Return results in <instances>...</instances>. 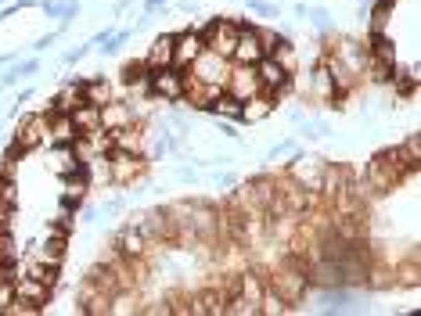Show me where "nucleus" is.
Masks as SVG:
<instances>
[{"mask_svg":"<svg viewBox=\"0 0 421 316\" xmlns=\"http://www.w3.org/2000/svg\"><path fill=\"white\" fill-rule=\"evenodd\" d=\"M414 173H417V165H410L400 148H385V151H378L367 162V173H364V187L360 190L364 194H389L392 187H400Z\"/></svg>","mask_w":421,"mask_h":316,"instance_id":"f257e3e1","label":"nucleus"},{"mask_svg":"<svg viewBox=\"0 0 421 316\" xmlns=\"http://www.w3.org/2000/svg\"><path fill=\"white\" fill-rule=\"evenodd\" d=\"M267 287L270 291H278L288 305H299L303 298H306V287H310V277H306V270L288 255V259H278L270 270H267Z\"/></svg>","mask_w":421,"mask_h":316,"instance_id":"f03ea898","label":"nucleus"},{"mask_svg":"<svg viewBox=\"0 0 421 316\" xmlns=\"http://www.w3.org/2000/svg\"><path fill=\"white\" fill-rule=\"evenodd\" d=\"M148 93L158 101V104H181V93H184V72L181 68H158V72H148Z\"/></svg>","mask_w":421,"mask_h":316,"instance_id":"7ed1b4c3","label":"nucleus"},{"mask_svg":"<svg viewBox=\"0 0 421 316\" xmlns=\"http://www.w3.org/2000/svg\"><path fill=\"white\" fill-rule=\"evenodd\" d=\"M148 165L151 162L144 155H130V151H112L108 155V173H112V183L116 187H133L137 180H144Z\"/></svg>","mask_w":421,"mask_h":316,"instance_id":"20e7f679","label":"nucleus"},{"mask_svg":"<svg viewBox=\"0 0 421 316\" xmlns=\"http://www.w3.org/2000/svg\"><path fill=\"white\" fill-rule=\"evenodd\" d=\"M223 90H227L234 101H248V97L263 93V86H260V76H256V65H241V61H230V68H227V79H223Z\"/></svg>","mask_w":421,"mask_h":316,"instance_id":"39448f33","label":"nucleus"},{"mask_svg":"<svg viewBox=\"0 0 421 316\" xmlns=\"http://www.w3.org/2000/svg\"><path fill=\"white\" fill-rule=\"evenodd\" d=\"M238 29H241V26H238L234 19H213V22L202 26V40H206L209 51L230 58V54H234V44H238Z\"/></svg>","mask_w":421,"mask_h":316,"instance_id":"423d86ee","label":"nucleus"},{"mask_svg":"<svg viewBox=\"0 0 421 316\" xmlns=\"http://www.w3.org/2000/svg\"><path fill=\"white\" fill-rule=\"evenodd\" d=\"M227 68H230V58H223V54H216V51H202L184 72H191L198 83H220L223 86V79H227Z\"/></svg>","mask_w":421,"mask_h":316,"instance_id":"0eeeda50","label":"nucleus"},{"mask_svg":"<svg viewBox=\"0 0 421 316\" xmlns=\"http://www.w3.org/2000/svg\"><path fill=\"white\" fill-rule=\"evenodd\" d=\"M256 76H260V86H263V93H270L274 101L281 97V93H288L292 90V76L270 58V54H263L260 61H256Z\"/></svg>","mask_w":421,"mask_h":316,"instance_id":"6e6552de","label":"nucleus"},{"mask_svg":"<svg viewBox=\"0 0 421 316\" xmlns=\"http://www.w3.org/2000/svg\"><path fill=\"white\" fill-rule=\"evenodd\" d=\"M44 141H47V112L22 116V123L15 126V144L22 151H36V148H44Z\"/></svg>","mask_w":421,"mask_h":316,"instance_id":"1a4fd4ad","label":"nucleus"},{"mask_svg":"<svg viewBox=\"0 0 421 316\" xmlns=\"http://www.w3.org/2000/svg\"><path fill=\"white\" fill-rule=\"evenodd\" d=\"M324 162H328V158H306L303 151H295V155H292V165H288V176H292L303 190H320Z\"/></svg>","mask_w":421,"mask_h":316,"instance_id":"9d476101","label":"nucleus"},{"mask_svg":"<svg viewBox=\"0 0 421 316\" xmlns=\"http://www.w3.org/2000/svg\"><path fill=\"white\" fill-rule=\"evenodd\" d=\"M11 287H15V298H22V302H29V305H36V309H44V305L51 302V295H54V287H51L44 277H33V273H19V277L11 280Z\"/></svg>","mask_w":421,"mask_h":316,"instance_id":"9b49d317","label":"nucleus"},{"mask_svg":"<svg viewBox=\"0 0 421 316\" xmlns=\"http://www.w3.org/2000/svg\"><path fill=\"white\" fill-rule=\"evenodd\" d=\"M206 51V40H202V29H184L173 36V68H188L198 54Z\"/></svg>","mask_w":421,"mask_h":316,"instance_id":"f8f14e48","label":"nucleus"},{"mask_svg":"<svg viewBox=\"0 0 421 316\" xmlns=\"http://www.w3.org/2000/svg\"><path fill=\"white\" fill-rule=\"evenodd\" d=\"M79 312H87V316H108L112 312V295H105L94 280H87L83 277V284H79Z\"/></svg>","mask_w":421,"mask_h":316,"instance_id":"ddd939ff","label":"nucleus"},{"mask_svg":"<svg viewBox=\"0 0 421 316\" xmlns=\"http://www.w3.org/2000/svg\"><path fill=\"white\" fill-rule=\"evenodd\" d=\"M76 137H79V130L72 123V112H47V141H44V148H51V144H72Z\"/></svg>","mask_w":421,"mask_h":316,"instance_id":"4468645a","label":"nucleus"},{"mask_svg":"<svg viewBox=\"0 0 421 316\" xmlns=\"http://www.w3.org/2000/svg\"><path fill=\"white\" fill-rule=\"evenodd\" d=\"M260 58H263V47H260L256 26H241V29H238V44H234V54H230V61H241V65H256Z\"/></svg>","mask_w":421,"mask_h":316,"instance_id":"2eb2a0df","label":"nucleus"},{"mask_svg":"<svg viewBox=\"0 0 421 316\" xmlns=\"http://www.w3.org/2000/svg\"><path fill=\"white\" fill-rule=\"evenodd\" d=\"M144 65H148V72H158V68H170L173 65V33L155 36L151 51L144 54Z\"/></svg>","mask_w":421,"mask_h":316,"instance_id":"dca6fc26","label":"nucleus"},{"mask_svg":"<svg viewBox=\"0 0 421 316\" xmlns=\"http://www.w3.org/2000/svg\"><path fill=\"white\" fill-rule=\"evenodd\" d=\"M130 123H137L133 112H130V101H116L112 97L108 104H101V130H123Z\"/></svg>","mask_w":421,"mask_h":316,"instance_id":"f3484780","label":"nucleus"},{"mask_svg":"<svg viewBox=\"0 0 421 316\" xmlns=\"http://www.w3.org/2000/svg\"><path fill=\"white\" fill-rule=\"evenodd\" d=\"M76 169H83V165H79V158H76L72 144H51L47 173H54V176H69V173H76Z\"/></svg>","mask_w":421,"mask_h":316,"instance_id":"a211bd4d","label":"nucleus"},{"mask_svg":"<svg viewBox=\"0 0 421 316\" xmlns=\"http://www.w3.org/2000/svg\"><path fill=\"white\" fill-rule=\"evenodd\" d=\"M72 123H76L79 137H94V133H101V108L83 101L79 108H72Z\"/></svg>","mask_w":421,"mask_h":316,"instance_id":"6ab92c4d","label":"nucleus"},{"mask_svg":"<svg viewBox=\"0 0 421 316\" xmlns=\"http://www.w3.org/2000/svg\"><path fill=\"white\" fill-rule=\"evenodd\" d=\"M61 180H65V194H61V205H69V208H79V201L87 198V190H91L87 169H76V173H69V176H61Z\"/></svg>","mask_w":421,"mask_h":316,"instance_id":"aec40b11","label":"nucleus"},{"mask_svg":"<svg viewBox=\"0 0 421 316\" xmlns=\"http://www.w3.org/2000/svg\"><path fill=\"white\" fill-rule=\"evenodd\" d=\"M83 104V79H69L54 97H51V112H72Z\"/></svg>","mask_w":421,"mask_h":316,"instance_id":"412c9836","label":"nucleus"},{"mask_svg":"<svg viewBox=\"0 0 421 316\" xmlns=\"http://www.w3.org/2000/svg\"><path fill=\"white\" fill-rule=\"evenodd\" d=\"M274 112V97L270 93H256V97H248V101H241V123H260V119H267Z\"/></svg>","mask_w":421,"mask_h":316,"instance_id":"4be33fe9","label":"nucleus"},{"mask_svg":"<svg viewBox=\"0 0 421 316\" xmlns=\"http://www.w3.org/2000/svg\"><path fill=\"white\" fill-rule=\"evenodd\" d=\"M116 97V90H112V83L108 79H101V76H94V79H83V101L87 104H108Z\"/></svg>","mask_w":421,"mask_h":316,"instance_id":"5701e85b","label":"nucleus"},{"mask_svg":"<svg viewBox=\"0 0 421 316\" xmlns=\"http://www.w3.org/2000/svg\"><path fill=\"white\" fill-rule=\"evenodd\" d=\"M350 305H353V291H350L346 284L320 291V309H324V312H346Z\"/></svg>","mask_w":421,"mask_h":316,"instance_id":"b1692460","label":"nucleus"},{"mask_svg":"<svg viewBox=\"0 0 421 316\" xmlns=\"http://www.w3.org/2000/svg\"><path fill=\"white\" fill-rule=\"evenodd\" d=\"M36 4H40L51 19H61V26H69L72 15L79 11V0H36Z\"/></svg>","mask_w":421,"mask_h":316,"instance_id":"393cba45","label":"nucleus"},{"mask_svg":"<svg viewBox=\"0 0 421 316\" xmlns=\"http://www.w3.org/2000/svg\"><path fill=\"white\" fill-rule=\"evenodd\" d=\"M209 112H213L216 119H238V116H241V101H234V97L223 90V93L209 104Z\"/></svg>","mask_w":421,"mask_h":316,"instance_id":"a878e982","label":"nucleus"},{"mask_svg":"<svg viewBox=\"0 0 421 316\" xmlns=\"http://www.w3.org/2000/svg\"><path fill=\"white\" fill-rule=\"evenodd\" d=\"M270 58H274V61H278L288 76H292V72H299V54H295V47H292L285 36H281V44L274 47V54H270Z\"/></svg>","mask_w":421,"mask_h":316,"instance_id":"bb28decb","label":"nucleus"},{"mask_svg":"<svg viewBox=\"0 0 421 316\" xmlns=\"http://www.w3.org/2000/svg\"><path fill=\"white\" fill-rule=\"evenodd\" d=\"M288 309H292V305H288L278 291H270V287L263 291V302H260V312H263V316H281V312H288Z\"/></svg>","mask_w":421,"mask_h":316,"instance_id":"cd10ccee","label":"nucleus"},{"mask_svg":"<svg viewBox=\"0 0 421 316\" xmlns=\"http://www.w3.org/2000/svg\"><path fill=\"white\" fill-rule=\"evenodd\" d=\"M306 15H310V26L320 33V36H328V33H335V22H331V15L324 11V8H306Z\"/></svg>","mask_w":421,"mask_h":316,"instance_id":"c85d7f7f","label":"nucleus"},{"mask_svg":"<svg viewBox=\"0 0 421 316\" xmlns=\"http://www.w3.org/2000/svg\"><path fill=\"white\" fill-rule=\"evenodd\" d=\"M33 72H40V61H36V58H29V61H19V65H11V68H8V76H4V86H11V83H19L22 76H33Z\"/></svg>","mask_w":421,"mask_h":316,"instance_id":"c756f323","label":"nucleus"},{"mask_svg":"<svg viewBox=\"0 0 421 316\" xmlns=\"http://www.w3.org/2000/svg\"><path fill=\"white\" fill-rule=\"evenodd\" d=\"M144 79H148V65H144V58H141V61H126V65H123V83H126V86L144 83Z\"/></svg>","mask_w":421,"mask_h":316,"instance_id":"7c9ffc66","label":"nucleus"},{"mask_svg":"<svg viewBox=\"0 0 421 316\" xmlns=\"http://www.w3.org/2000/svg\"><path fill=\"white\" fill-rule=\"evenodd\" d=\"M396 148L403 151V158H407L410 165H417V162H421V133H410V137H407L403 144H396Z\"/></svg>","mask_w":421,"mask_h":316,"instance_id":"2f4dec72","label":"nucleus"},{"mask_svg":"<svg viewBox=\"0 0 421 316\" xmlns=\"http://www.w3.org/2000/svg\"><path fill=\"white\" fill-rule=\"evenodd\" d=\"M256 36H260L263 54H274V47L281 44V33H278V29H267V26H256Z\"/></svg>","mask_w":421,"mask_h":316,"instance_id":"473e14b6","label":"nucleus"},{"mask_svg":"<svg viewBox=\"0 0 421 316\" xmlns=\"http://www.w3.org/2000/svg\"><path fill=\"white\" fill-rule=\"evenodd\" d=\"M19 252H15V241H11V230H0V263H15Z\"/></svg>","mask_w":421,"mask_h":316,"instance_id":"72a5a7b5","label":"nucleus"},{"mask_svg":"<svg viewBox=\"0 0 421 316\" xmlns=\"http://www.w3.org/2000/svg\"><path fill=\"white\" fill-rule=\"evenodd\" d=\"M331 130H328V123H320V119H303V137H310V141H320V137H328Z\"/></svg>","mask_w":421,"mask_h":316,"instance_id":"f704fd0d","label":"nucleus"},{"mask_svg":"<svg viewBox=\"0 0 421 316\" xmlns=\"http://www.w3.org/2000/svg\"><path fill=\"white\" fill-rule=\"evenodd\" d=\"M299 148H295V141H281V144H274L270 151H267V158L274 162V158H285V155H295Z\"/></svg>","mask_w":421,"mask_h":316,"instance_id":"c9c22d12","label":"nucleus"},{"mask_svg":"<svg viewBox=\"0 0 421 316\" xmlns=\"http://www.w3.org/2000/svg\"><path fill=\"white\" fill-rule=\"evenodd\" d=\"M248 4H252V11L263 15V19H274V15H278V8H274V4H267V0H248Z\"/></svg>","mask_w":421,"mask_h":316,"instance_id":"e433bc0d","label":"nucleus"},{"mask_svg":"<svg viewBox=\"0 0 421 316\" xmlns=\"http://www.w3.org/2000/svg\"><path fill=\"white\" fill-rule=\"evenodd\" d=\"M91 47H94V44H91V40H87V44H79V47H76V51H69V54H65V61H69V65H76V61H79V58H87V54H91Z\"/></svg>","mask_w":421,"mask_h":316,"instance_id":"4c0bfd02","label":"nucleus"},{"mask_svg":"<svg viewBox=\"0 0 421 316\" xmlns=\"http://www.w3.org/2000/svg\"><path fill=\"white\" fill-rule=\"evenodd\" d=\"M11 216H15V208L0 201V230H11Z\"/></svg>","mask_w":421,"mask_h":316,"instance_id":"58836bf2","label":"nucleus"},{"mask_svg":"<svg viewBox=\"0 0 421 316\" xmlns=\"http://www.w3.org/2000/svg\"><path fill=\"white\" fill-rule=\"evenodd\" d=\"M144 11H148V15H158V11H166V0H144Z\"/></svg>","mask_w":421,"mask_h":316,"instance_id":"ea45409f","label":"nucleus"},{"mask_svg":"<svg viewBox=\"0 0 421 316\" xmlns=\"http://www.w3.org/2000/svg\"><path fill=\"white\" fill-rule=\"evenodd\" d=\"M213 180H216V183H220V187H234V183H238V180H234V176H230V173H216V176H213Z\"/></svg>","mask_w":421,"mask_h":316,"instance_id":"a19ab883","label":"nucleus"},{"mask_svg":"<svg viewBox=\"0 0 421 316\" xmlns=\"http://www.w3.org/2000/svg\"><path fill=\"white\" fill-rule=\"evenodd\" d=\"M54 40H58V33H51V36H40V40H36V51H47Z\"/></svg>","mask_w":421,"mask_h":316,"instance_id":"79ce46f5","label":"nucleus"},{"mask_svg":"<svg viewBox=\"0 0 421 316\" xmlns=\"http://www.w3.org/2000/svg\"><path fill=\"white\" fill-rule=\"evenodd\" d=\"M181 11H198V0H181Z\"/></svg>","mask_w":421,"mask_h":316,"instance_id":"37998d69","label":"nucleus"},{"mask_svg":"<svg viewBox=\"0 0 421 316\" xmlns=\"http://www.w3.org/2000/svg\"><path fill=\"white\" fill-rule=\"evenodd\" d=\"M288 119H292V123H303V119H306V112H303V108H292V112H288Z\"/></svg>","mask_w":421,"mask_h":316,"instance_id":"c03bdc74","label":"nucleus"},{"mask_svg":"<svg viewBox=\"0 0 421 316\" xmlns=\"http://www.w3.org/2000/svg\"><path fill=\"white\" fill-rule=\"evenodd\" d=\"M181 180H184V183H191V180H198V176H195V169H181Z\"/></svg>","mask_w":421,"mask_h":316,"instance_id":"a18cd8bd","label":"nucleus"}]
</instances>
